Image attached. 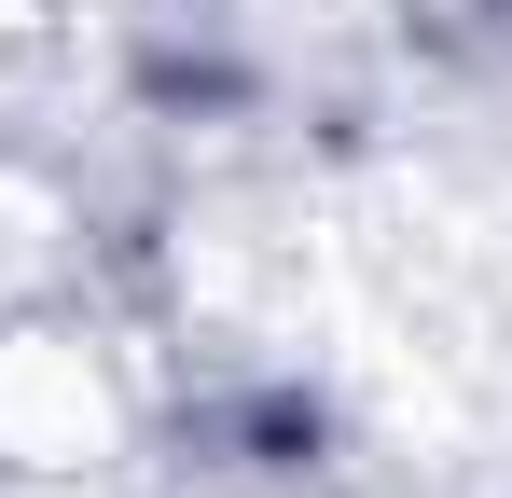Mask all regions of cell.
<instances>
[{"instance_id":"cell-1","label":"cell","mask_w":512,"mask_h":498,"mask_svg":"<svg viewBox=\"0 0 512 498\" xmlns=\"http://www.w3.org/2000/svg\"><path fill=\"white\" fill-rule=\"evenodd\" d=\"M153 443V374L111 319H84L70 291H0V485L70 498L111 485Z\"/></svg>"}]
</instances>
